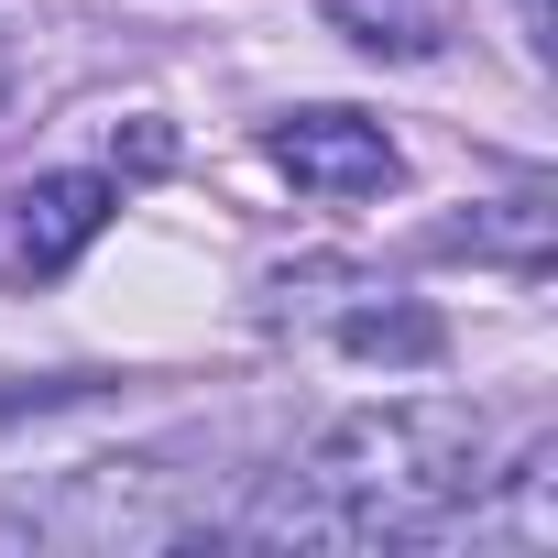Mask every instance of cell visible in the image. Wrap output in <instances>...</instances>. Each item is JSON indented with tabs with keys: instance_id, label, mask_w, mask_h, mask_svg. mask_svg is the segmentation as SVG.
Returning a JSON list of instances; mask_svg holds the SVG:
<instances>
[{
	"instance_id": "cell-1",
	"label": "cell",
	"mask_w": 558,
	"mask_h": 558,
	"mask_svg": "<svg viewBox=\"0 0 558 558\" xmlns=\"http://www.w3.org/2000/svg\"><path fill=\"white\" fill-rule=\"evenodd\" d=\"M482 493H493V416L460 395H405V405H362V416L318 427L307 460L241 514V536H263V547H405V536H438Z\"/></svg>"
},
{
	"instance_id": "cell-2",
	"label": "cell",
	"mask_w": 558,
	"mask_h": 558,
	"mask_svg": "<svg viewBox=\"0 0 558 558\" xmlns=\"http://www.w3.org/2000/svg\"><path fill=\"white\" fill-rule=\"evenodd\" d=\"M263 154L286 165L307 197H384L405 165H395V132L362 121V110H286L263 132Z\"/></svg>"
},
{
	"instance_id": "cell-3",
	"label": "cell",
	"mask_w": 558,
	"mask_h": 558,
	"mask_svg": "<svg viewBox=\"0 0 558 558\" xmlns=\"http://www.w3.org/2000/svg\"><path fill=\"white\" fill-rule=\"evenodd\" d=\"M110 208H121L110 175H34V186L12 197V263H23V274H66V263L110 230Z\"/></svg>"
},
{
	"instance_id": "cell-4",
	"label": "cell",
	"mask_w": 558,
	"mask_h": 558,
	"mask_svg": "<svg viewBox=\"0 0 558 558\" xmlns=\"http://www.w3.org/2000/svg\"><path fill=\"white\" fill-rule=\"evenodd\" d=\"M329 23L373 56H438L449 23H460V0H329Z\"/></svg>"
},
{
	"instance_id": "cell-5",
	"label": "cell",
	"mask_w": 558,
	"mask_h": 558,
	"mask_svg": "<svg viewBox=\"0 0 558 558\" xmlns=\"http://www.w3.org/2000/svg\"><path fill=\"white\" fill-rule=\"evenodd\" d=\"M460 252H504V263H547V241H558V208H547V186H525V197H493V219H471V230H449Z\"/></svg>"
},
{
	"instance_id": "cell-6",
	"label": "cell",
	"mask_w": 558,
	"mask_h": 558,
	"mask_svg": "<svg viewBox=\"0 0 558 558\" xmlns=\"http://www.w3.org/2000/svg\"><path fill=\"white\" fill-rule=\"evenodd\" d=\"M351 351H373V362H427V351H438V318H351Z\"/></svg>"
},
{
	"instance_id": "cell-7",
	"label": "cell",
	"mask_w": 558,
	"mask_h": 558,
	"mask_svg": "<svg viewBox=\"0 0 558 558\" xmlns=\"http://www.w3.org/2000/svg\"><path fill=\"white\" fill-rule=\"evenodd\" d=\"M525 23H547V0H525Z\"/></svg>"
}]
</instances>
